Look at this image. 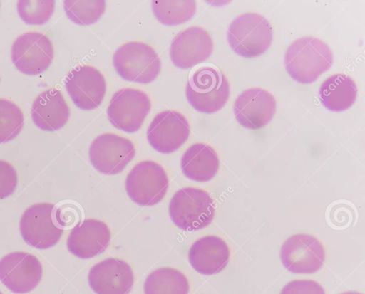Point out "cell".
<instances>
[{
  "mask_svg": "<svg viewBox=\"0 0 365 294\" xmlns=\"http://www.w3.org/2000/svg\"><path fill=\"white\" fill-rule=\"evenodd\" d=\"M153 13L157 20L165 26H177L190 20L196 11L193 0H153Z\"/></svg>",
  "mask_w": 365,
  "mask_h": 294,
  "instance_id": "obj_24",
  "label": "cell"
},
{
  "mask_svg": "<svg viewBox=\"0 0 365 294\" xmlns=\"http://www.w3.org/2000/svg\"><path fill=\"white\" fill-rule=\"evenodd\" d=\"M24 115L13 102L0 98V143L15 138L24 126Z\"/></svg>",
  "mask_w": 365,
  "mask_h": 294,
  "instance_id": "obj_26",
  "label": "cell"
},
{
  "mask_svg": "<svg viewBox=\"0 0 365 294\" xmlns=\"http://www.w3.org/2000/svg\"><path fill=\"white\" fill-rule=\"evenodd\" d=\"M277 109L274 96L261 88H251L242 91L233 105L235 117L242 127L257 130L267 125Z\"/></svg>",
  "mask_w": 365,
  "mask_h": 294,
  "instance_id": "obj_15",
  "label": "cell"
},
{
  "mask_svg": "<svg viewBox=\"0 0 365 294\" xmlns=\"http://www.w3.org/2000/svg\"><path fill=\"white\" fill-rule=\"evenodd\" d=\"M42 274L41 263L31 253L11 252L0 260V281L14 293L33 290L40 283Z\"/></svg>",
  "mask_w": 365,
  "mask_h": 294,
  "instance_id": "obj_12",
  "label": "cell"
},
{
  "mask_svg": "<svg viewBox=\"0 0 365 294\" xmlns=\"http://www.w3.org/2000/svg\"><path fill=\"white\" fill-rule=\"evenodd\" d=\"M340 294H362V293L357 292V291H347V292H344Z\"/></svg>",
  "mask_w": 365,
  "mask_h": 294,
  "instance_id": "obj_30",
  "label": "cell"
},
{
  "mask_svg": "<svg viewBox=\"0 0 365 294\" xmlns=\"http://www.w3.org/2000/svg\"><path fill=\"white\" fill-rule=\"evenodd\" d=\"M88 280L96 294H128L133 286L134 275L126 261L108 258L92 266Z\"/></svg>",
  "mask_w": 365,
  "mask_h": 294,
  "instance_id": "obj_17",
  "label": "cell"
},
{
  "mask_svg": "<svg viewBox=\"0 0 365 294\" xmlns=\"http://www.w3.org/2000/svg\"><path fill=\"white\" fill-rule=\"evenodd\" d=\"M185 95L190 105L202 113L221 110L230 96V85L225 75L217 68L204 66L188 78Z\"/></svg>",
  "mask_w": 365,
  "mask_h": 294,
  "instance_id": "obj_4",
  "label": "cell"
},
{
  "mask_svg": "<svg viewBox=\"0 0 365 294\" xmlns=\"http://www.w3.org/2000/svg\"><path fill=\"white\" fill-rule=\"evenodd\" d=\"M52 42L45 34L30 31L19 36L11 46L12 63L20 72L34 75L44 72L53 58Z\"/></svg>",
  "mask_w": 365,
  "mask_h": 294,
  "instance_id": "obj_10",
  "label": "cell"
},
{
  "mask_svg": "<svg viewBox=\"0 0 365 294\" xmlns=\"http://www.w3.org/2000/svg\"><path fill=\"white\" fill-rule=\"evenodd\" d=\"M31 115L34 123L46 131H56L68 122L70 110L61 92L55 88L40 93L34 100Z\"/></svg>",
  "mask_w": 365,
  "mask_h": 294,
  "instance_id": "obj_20",
  "label": "cell"
},
{
  "mask_svg": "<svg viewBox=\"0 0 365 294\" xmlns=\"http://www.w3.org/2000/svg\"><path fill=\"white\" fill-rule=\"evenodd\" d=\"M18 183L17 172L8 162L0 160V199L11 195Z\"/></svg>",
  "mask_w": 365,
  "mask_h": 294,
  "instance_id": "obj_28",
  "label": "cell"
},
{
  "mask_svg": "<svg viewBox=\"0 0 365 294\" xmlns=\"http://www.w3.org/2000/svg\"><path fill=\"white\" fill-rule=\"evenodd\" d=\"M180 167L183 174L189 179L205 182L217 174L220 160L213 148L199 142L192 145L184 152Z\"/></svg>",
  "mask_w": 365,
  "mask_h": 294,
  "instance_id": "obj_21",
  "label": "cell"
},
{
  "mask_svg": "<svg viewBox=\"0 0 365 294\" xmlns=\"http://www.w3.org/2000/svg\"><path fill=\"white\" fill-rule=\"evenodd\" d=\"M55 206L38 203L27 208L23 213L19 230L23 239L38 249L54 246L60 240L63 229L56 224Z\"/></svg>",
  "mask_w": 365,
  "mask_h": 294,
  "instance_id": "obj_7",
  "label": "cell"
},
{
  "mask_svg": "<svg viewBox=\"0 0 365 294\" xmlns=\"http://www.w3.org/2000/svg\"><path fill=\"white\" fill-rule=\"evenodd\" d=\"M89 159L93 167L106 175L120 173L135 155L134 144L114 133L96 137L89 148Z\"/></svg>",
  "mask_w": 365,
  "mask_h": 294,
  "instance_id": "obj_9",
  "label": "cell"
},
{
  "mask_svg": "<svg viewBox=\"0 0 365 294\" xmlns=\"http://www.w3.org/2000/svg\"><path fill=\"white\" fill-rule=\"evenodd\" d=\"M110 238V231L105 222L88 219L72 229L67 239V248L77 258L88 259L103 253Z\"/></svg>",
  "mask_w": 365,
  "mask_h": 294,
  "instance_id": "obj_18",
  "label": "cell"
},
{
  "mask_svg": "<svg viewBox=\"0 0 365 294\" xmlns=\"http://www.w3.org/2000/svg\"><path fill=\"white\" fill-rule=\"evenodd\" d=\"M280 258L284 267L295 274H312L323 266L325 251L321 242L307 233L293 235L283 243Z\"/></svg>",
  "mask_w": 365,
  "mask_h": 294,
  "instance_id": "obj_11",
  "label": "cell"
},
{
  "mask_svg": "<svg viewBox=\"0 0 365 294\" xmlns=\"http://www.w3.org/2000/svg\"><path fill=\"white\" fill-rule=\"evenodd\" d=\"M168 211L176 226L184 231H194L211 224L215 216V203L207 191L187 187L173 194Z\"/></svg>",
  "mask_w": 365,
  "mask_h": 294,
  "instance_id": "obj_3",
  "label": "cell"
},
{
  "mask_svg": "<svg viewBox=\"0 0 365 294\" xmlns=\"http://www.w3.org/2000/svg\"><path fill=\"white\" fill-rule=\"evenodd\" d=\"M125 191L130 199L143 206L159 203L169 187V179L158 163L145 160L136 164L127 175Z\"/></svg>",
  "mask_w": 365,
  "mask_h": 294,
  "instance_id": "obj_6",
  "label": "cell"
},
{
  "mask_svg": "<svg viewBox=\"0 0 365 294\" xmlns=\"http://www.w3.org/2000/svg\"><path fill=\"white\" fill-rule=\"evenodd\" d=\"M150 108V100L145 93L135 88H125L113 95L107 115L115 127L133 133L141 127Z\"/></svg>",
  "mask_w": 365,
  "mask_h": 294,
  "instance_id": "obj_8",
  "label": "cell"
},
{
  "mask_svg": "<svg viewBox=\"0 0 365 294\" xmlns=\"http://www.w3.org/2000/svg\"><path fill=\"white\" fill-rule=\"evenodd\" d=\"M272 28L262 15L248 12L237 16L230 24L227 39L237 55L254 58L266 52L272 41Z\"/></svg>",
  "mask_w": 365,
  "mask_h": 294,
  "instance_id": "obj_2",
  "label": "cell"
},
{
  "mask_svg": "<svg viewBox=\"0 0 365 294\" xmlns=\"http://www.w3.org/2000/svg\"><path fill=\"white\" fill-rule=\"evenodd\" d=\"M227 243L214 235L205 236L195 241L188 252L191 266L199 273L205 275L221 272L230 259Z\"/></svg>",
  "mask_w": 365,
  "mask_h": 294,
  "instance_id": "obj_19",
  "label": "cell"
},
{
  "mask_svg": "<svg viewBox=\"0 0 365 294\" xmlns=\"http://www.w3.org/2000/svg\"><path fill=\"white\" fill-rule=\"evenodd\" d=\"M280 294H326L323 287L313 280H294L287 283Z\"/></svg>",
  "mask_w": 365,
  "mask_h": 294,
  "instance_id": "obj_29",
  "label": "cell"
},
{
  "mask_svg": "<svg viewBox=\"0 0 365 294\" xmlns=\"http://www.w3.org/2000/svg\"><path fill=\"white\" fill-rule=\"evenodd\" d=\"M334 56L329 46L312 36L294 41L287 48L284 63L288 74L295 81L309 84L314 82L333 64Z\"/></svg>",
  "mask_w": 365,
  "mask_h": 294,
  "instance_id": "obj_1",
  "label": "cell"
},
{
  "mask_svg": "<svg viewBox=\"0 0 365 294\" xmlns=\"http://www.w3.org/2000/svg\"><path fill=\"white\" fill-rule=\"evenodd\" d=\"M213 51V41L206 30L191 26L179 33L173 40L170 58L178 68L188 69L205 61Z\"/></svg>",
  "mask_w": 365,
  "mask_h": 294,
  "instance_id": "obj_16",
  "label": "cell"
},
{
  "mask_svg": "<svg viewBox=\"0 0 365 294\" xmlns=\"http://www.w3.org/2000/svg\"><path fill=\"white\" fill-rule=\"evenodd\" d=\"M17 11L29 25H42L49 20L55 9L53 0H19Z\"/></svg>",
  "mask_w": 365,
  "mask_h": 294,
  "instance_id": "obj_27",
  "label": "cell"
},
{
  "mask_svg": "<svg viewBox=\"0 0 365 294\" xmlns=\"http://www.w3.org/2000/svg\"><path fill=\"white\" fill-rule=\"evenodd\" d=\"M357 87L354 80L345 74H334L327 78L319 89L322 104L327 110L341 112L354 103Z\"/></svg>",
  "mask_w": 365,
  "mask_h": 294,
  "instance_id": "obj_22",
  "label": "cell"
},
{
  "mask_svg": "<svg viewBox=\"0 0 365 294\" xmlns=\"http://www.w3.org/2000/svg\"><path fill=\"white\" fill-rule=\"evenodd\" d=\"M190 125L181 113L165 110L158 113L147 130V139L151 147L163 154L177 151L188 139Z\"/></svg>",
  "mask_w": 365,
  "mask_h": 294,
  "instance_id": "obj_14",
  "label": "cell"
},
{
  "mask_svg": "<svg viewBox=\"0 0 365 294\" xmlns=\"http://www.w3.org/2000/svg\"><path fill=\"white\" fill-rule=\"evenodd\" d=\"M0 294H3V293L0 291Z\"/></svg>",
  "mask_w": 365,
  "mask_h": 294,
  "instance_id": "obj_31",
  "label": "cell"
},
{
  "mask_svg": "<svg viewBox=\"0 0 365 294\" xmlns=\"http://www.w3.org/2000/svg\"><path fill=\"white\" fill-rule=\"evenodd\" d=\"M145 294H188L190 285L180 271L163 267L151 272L144 282Z\"/></svg>",
  "mask_w": 365,
  "mask_h": 294,
  "instance_id": "obj_23",
  "label": "cell"
},
{
  "mask_svg": "<svg viewBox=\"0 0 365 294\" xmlns=\"http://www.w3.org/2000/svg\"><path fill=\"white\" fill-rule=\"evenodd\" d=\"M113 64L123 79L141 84L153 82L161 68L156 51L140 41H130L118 48L113 54Z\"/></svg>",
  "mask_w": 365,
  "mask_h": 294,
  "instance_id": "obj_5",
  "label": "cell"
},
{
  "mask_svg": "<svg viewBox=\"0 0 365 294\" xmlns=\"http://www.w3.org/2000/svg\"><path fill=\"white\" fill-rule=\"evenodd\" d=\"M65 88L73 103L83 110H92L101 103L106 92L102 73L91 65L73 68L65 79Z\"/></svg>",
  "mask_w": 365,
  "mask_h": 294,
  "instance_id": "obj_13",
  "label": "cell"
},
{
  "mask_svg": "<svg viewBox=\"0 0 365 294\" xmlns=\"http://www.w3.org/2000/svg\"><path fill=\"white\" fill-rule=\"evenodd\" d=\"M68 18L79 26H89L97 22L106 10L103 0H66L63 2Z\"/></svg>",
  "mask_w": 365,
  "mask_h": 294,
  "instance_id": "obj_25",
  "label": "cell"
}]
</instances>
